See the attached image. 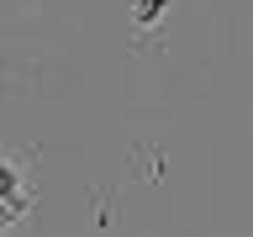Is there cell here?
I'll use <instances>...</instances> for the list:
<instances>
[{"label": "cell", "mask_w": 253, "mask_h": 237, "mask_svg": "<svg viewBox=\"0 0 253 237\" xmlns=\"http://www.w3.org/2000/svg\"><path fill=\"white\" fill-rule=\"evenodd\" d=\"M0 200H11V205H21V211H27V185H21V169H16V163H5V158H0Z\"/></svg>", "instance_id": "6da1fadb"}, {"label": "cell", "mask_w": 253, "mask_h": 237, "mask_svg": "<svg viewBox=\"0 0 253 237\" xmlns=\"http://www.w3.org/2000/svg\"><path fill=\"white\" fill-rule=\"evenodd\" d=\"M16 216H21V205H11V200H0V232H5V227H11Z\"/></svg>", "instance_id": "7a4b0ae2"}]
</instances>
